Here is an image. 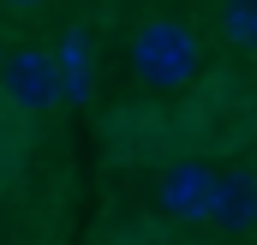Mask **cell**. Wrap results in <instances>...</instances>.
I'll return each instance as SVG.
<instances>
[{
  "label": "cell",
  "mask_w": 257,
  "mask_h": 245,
  "mask_svg": "<svg viewBox=\"0 0 257 245\" xmlns=\"http://www.w3.org/2000/svg\"><path fill=\"white\" fill-rule=\"evenodd\" d=\"M126 66H132V78H138L144 90H156V96L186 90L197 78V36H192V24H186V18H168V12L144 18V24L132 30V42H126Z\"/></svg>",
  "instance_id": "obj_1"
},
{
  "label": "cell",
  "mask_w": 257,
  "mask_h": 245,
  "mask_svg": "<svg viewBox=\"0 0 257 245\" xmlns=\"http://www.w3.org/2000/svg\"><path fill=\"white\" fill-rule=\"evenodd\" d=\"M0 6H12V12H30V6H42V0H0Z\"/></svg>",
  "instance_id": "obj_6"
},
{
  "label": "cell",
  "mask_w": 257,
  "mask_h": 245,
  "mask_svg": "<svg viewBox=\"0 0 257 245\" xmlns=\"http://www.w3.org/2000/svg\"><path fill=\"white\" fill-rule=\"evenodd\" d=\"M0 96L24 114H42L60 102V66L42 48H6L0 54Z\"/></svg>",
  "instance_id": "obj_2"
},
{
  "label": "cell",
  "mask_w": 257,
  "mask_h": 245,
  "mask_svg": "<svg viewBox=\"0 0 257 245\" xmlns=\"http://www.w3.org/2000/svg\"><path fill=\"white\" fill-rule=\"evenodd\" d=\"M209 221L215 227H257V174L233 168V174H215V203H209Z\"/></svg>",
  "instance_id": "obj_4"
},
{
  "label": "cell",
  "mask_w": 257,
  "mask_h": 245,
  "mask_svg": "<svg viewBox=\"0 0 257 245\" xmlns=\"http://www.w3.org/2000/svg\"><path fill=\"white\" fill-rule=\"evenodd\" d=\"M221 36L233 48L257 54V0H221Z\"/></svg>",
  "instance_id": "obj_5"
},
{
  "label": "cell",
  "mask_w": 257,
  "mask_h": 245,
  "mask_svg": "<svg viewBox=\"0 0 257 245\" xmlns=\"http://www.w3.org/2000/svg\"><path fill=\"white\" fill-rule=\"evenodd\" d=\"M209 203H215V174L203 162H174L162 174V209L180 215V221H209Z\"/></svg>",
  "instance_id": "obj_3"
}]
</instances>
